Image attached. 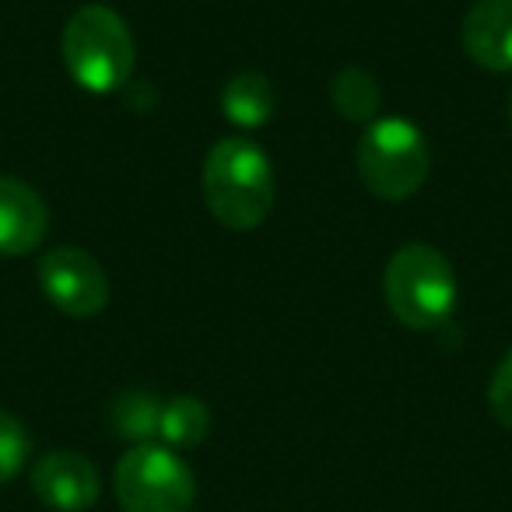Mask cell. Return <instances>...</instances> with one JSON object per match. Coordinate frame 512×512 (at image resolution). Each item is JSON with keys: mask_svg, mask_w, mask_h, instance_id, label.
Instances as JSON below:
<instances>
[{"mask_svg": "<svg viewBox=\"0 0 512 512\" xmlns=\"http://www.w3.org/2000/svg\"><path fill=\"white\" fill-rule=\"evenodd\" d=\"M200 186H204L207 211L235 232L264 225L274 207V190H278L271 158L249 137H221L207 151Z\"/></svg>", "mask_w": 512, "mask_h": 512, "instance_id": "obj_1", "label": "cell"}, {"mask_svg": "<svg viewBox=\"0 0 512 512\" xmlns=\"http://www.w3.org/2000/svg\"><path fill=\"white\" fill-rule=\"evenodd\" d=\"M60 53H64L71 78L95 95L123 88L137 64L134 32L106 4H88V8L74 11L64 39H60Z\"/></svg>", "mask_w": 512, "mask_h": 512, "instance_id": "obj_2", "label": "cell"}, {"mask_svg": "<svg viewBox=\"0 0 512 512\" xmlns=\"http://www.w3.org/2000/svg\"><path fill=\"white\" fill-rule=\"evenodd\" d=\"M386 306L407 330H435L456 306L453 264L435 246L411 242L400 246L386 264Z\"/></svg>", "mask_w": 512, "mask_h": 512, "instance_id": "obj_3", "label": "cell"}, {"mask_svg": "<svg viewBox=\"0 0 512 512\" xmlns=\"http://www.w3.org/2000/svg\"><path fill=\"white\" fill-rule=\"evenodd\" d=\"M358 176L379 200H407L428 179V141L411 120L386 116L358 144Z\"/></svg>", "mask_w": 512, "mask_h": 512, "instance_id": "obj_4", "label": "cell"}, {"mask_svg": "<svg viewBox=\"0 0 512 512\" xmlns=\"http://www.w3.org/2000/svg\"><path fill=\"white\" fill-rule=\"evenodd\" d=\"M116 502L123 512H190L197 502V481L176 449L130 446L113 474Z\"/></svg>", "mask_w": 512, "mask_h": 512, "instance_id": "obj_5", "label": "cell"}, {"mask_svg": "<svg viewBox=\"0 0 512 512\" xmlns=\"http://www.w3.org/2000/svg\"><path fill=\"white\" fill-rule=\"evenodd\" d=\"M39 285L46 299L74 320L99 316L109 306V278L102 264L81 246H57L39 260Z\"/></svg>", "mask_w": 512, "mask_h": 512, "instance_id": "obj_6", "label": "cell"}, {"mask_svg": "<svg viewBox=\"0 0 512 512\" xmlns=\"http://www.w3.org/2000/svg\"><path fill=\"white\" fill-rule=\"evenodd\" d=\"M32 491L53 512H88L99 502V470L74 449L46 453L32 467Z\"/></svg>", "mask_w": 512, "mask_h": 512, "instance_id": "obj_7", "label": "cell"}, {"mask_svg": "<svg viewBox=\"0 0 512 512\" xmlns=\"http://www.w3.org/2000/svg\"><path fill=\"white\" fill-rule=\"evenodd\" d=\"M50 232V207L29 183L0 176V256H25Z\"/></svg>", "mask_w": 512, "mask_h": 512, "instance_id": "obj_8", "label": "cell"}, {"mask_svg": "<svg viewBox=\"0 0 512 512\" xmlns=\"http://www.w3.org/2000/svg\"><path fill=\"white\" fill-rule=\"evenodd\" d=\"M463 50L484 71H512V0H477L463 18Z\"/></svg>", "mask_w": 512, "mask_h": 512, "instance_id": "obj_9", "label": "cell"}, {"mask_svg": "<svg viewBox=\"0 0 512 512\" xmlns=\"http://www.w3.org/2000/svg\"><path fill=\"white\" fill-rule=\"evenodd\" d=\"M274 106H278L274 85L256 71L235 74V78L225 85V92H221V113L242 130L264 127V123L274 116Z\"/></svg>", "mask_w": 512, "mask_h": 512, "instance_id": "obj_10", "label": "cell"}, {"mask_svg": "<svg viewBox=\"0 0 512 512\" xmlns=\"http://www.w3.org/2000/svg\"><path fill=\"white\" fill-rule=\"evenodd\" d=\"M211 432V411L197 397H172L162 404L158 418V439L169 449H193Z\"/></svg>", "mask_w": 512, "mask_h": 512, "instance_id": "obj_11", "label": "cell"}, {"mask_svg": "<svg viewBox=\"0 0 512 512\" xmlns=\"http://www.w3.org/2000/svg\"><path fill=\"white\" fill-rule=\"evenodd\" d=\"M162 404L155 393L144 390H127L113 400L109 407V425H113V435L134 442V446H144V442L158 439V418H162Z\"/></svg>", "mask_w": 512, "mask_h": 512, "instance_id": "obj_12", "label": "cell"}, {"mask_svg": "<svg viewBox=\"0 0 512 512\" xmlns=\"http://www.w3.org/2000/svg\"><path fill=\"white\" fill-rule=\"evenodd\" d=\"M330 99L334 109L351 123H369L372 116L383 106V92H379V81L372 78L362 67H344L334 81H330Z\"/></svg>", "mask_w": 512, "mask_h": 512, "instance_id": "obj_13", "label": "cell"}, {"mask_svg": "<svg viewBox=\"0 0 512 512\" xmlns=\"http://www.w3.org/2000/svg\"><path fill=\"white\" fill-rule=\"evenodd\" d=\"M29 453H32L29 428L15 414L0 411V484H8L11 477L22 474V467L29 463Z\"/></svg>", "mask_w": 512, "mask_h": 512, "instance_id": "obj_14", "label": "cell"}, {"mask_svg": "<svg viewBox=\"0 0 512 512\" xmlns=\"http://www.w3.org/2000/svg\"><path fill=\"white\" fill-rule=\"evenodd\" d=\"M488 404H491V414H495L498 425L512 432V351L502 358V365H498L495 376H491Z\"/></svg>", "mask_w": 512, "mask_h": 512, "instance_id": "obj_15", "label": "cell"}, {"mask_svg": "<svg viewBox=\"0 0 512 512\" xmlns=\"http://www.w3.org/2000/svg\"><path fill=\"white\" fill-rule=\"evenodd\" d=\"M509 127H512V95H509Z\"/></svg>", "mask_w": 512, "mask_h": 512, "instance_id": "obj_16", "label": "cell"}]
</instances>
